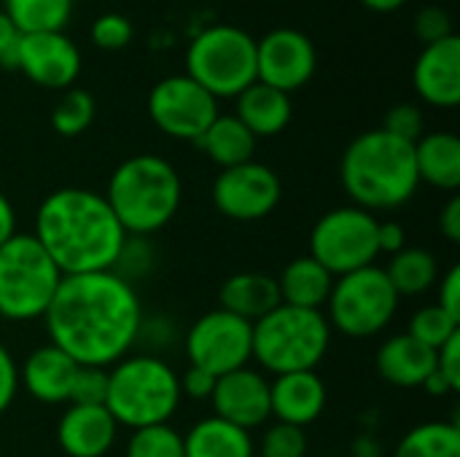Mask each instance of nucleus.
Returning <instances> with one entry per match:
<instances>
[{"label":"nucleus","mask_w":460,"mask_h":457,"mask_svg":"<svg viewBox=\"0 0 460 457\" xmlns=\"http://www.w3.org/2000/svg\"><path fill=\"white\" fill-rule=\"evenodd\" d=\"M460 331V321L453 318L450 312H445L439 304H429L423 310H418L410 318L407 334L418 342H423L431 350H439L445 342H450Z\"/></svg>","instance_id":"32"},{"label":"nucleus","mask_w":460,"mask_h":457,"mask_svg":"<svg viewBox=\"0 0 460 457\" xmlns=\"http://www.w3.org/2000/svg\"><path fill=\"white\" fill-rule=\"evenodd\" d=\"M102 197L127 234L148 237L175 218L183 186L167 159L156 154H137L113 170Z\"/></svg>","instance_id":"4"},{"label":"nucleus","mask_w":460,"mask_h":457,"mask_svg":"<svg viewBox=\"0 0 460 457\" xmlns=\"http://www.w3.org/2000/svg\"><path fill=\"white\" fill-rule=\"evenodd\" d=\"M16 70L43 89H70L81 73V51L65 32H27L19 38Z\"/></svg>","instance_id":"15"},{"label":"nucleus","mask_w":460,"mask_h":457,"mask_svg":"<svg viewBox=\"0 0 460 457\" xmlns=\"http://www.w3.org/2000/svg\"><path fill=\"white\" fill-rule=\"evenodd\" d=\"M332 342V326L321 310L278 304L253 323L251 358L270 374L315 372Z\"/></svg>","instance_id":"6"},{"label":"nucleus","mask_w":460,"mask_h":457,"mask_svg":"<svg viewBox=\"0 0 460 457\" xmlns=\"http://www.w3.org/2000/svg\"><path fill=\"white\" fill-rule=\"evenodd\" d=\"M181 407V377L156 356H124L108 369L105 409L116 426H167Z\"/></svg>","instance_id":"5"},{"label":"nucleus","mask_w":460,"mask_h":457,"mask_svg":"<svg viewBox=\"0 0 460 457\" xmlns=\"http://www.w3.org/2000/svg\"><path fill=\"white\" fill-rule=\"evenodd\" d=\"M49 339L78 366L108 369L143 331V310L132 283L116 272L65 275L46 315Z\"/></svg>","instance_id":"1"},{"label":"nucleus","mask_w":460,"mask_h":457,"mask_svg":"<svg viewBox=\"0 0 460 457\" xmlns=\"http://www.w3.org/2000/svg\"><path fill=\"white\" fill-rule=\"evenodd\" d=\"M437 369V350L412 339L410 334L391 337L377 350V372L396 388H423L429 374Z\"/></svg>","instance_id":"21"},{"label":"nucleus","mask_w":460,"mask_h":457,"mask_svg":"<svg viewBox=\"0 0 460 457\" xmlns=\"http://www.w3.org/2000/svg\"><path fill=\"white\" fill-rule=\"evenodd\" d=\"M415 32H418V38H420L426 46L439 43V40L456 35V32H453V19H450V13H447L445 8H439V5H426V8L415 16Z\"/></svg>","instance_id":"38"},{"label":"nucleus","mask_w":460,"mask_h":457,"mask_svg":"<svg viewBox=\"0 0 460 457\" xmlns=\"http://www.w3.org/2000/svg\"><path fill=\"white\" fill-rule=\"evenodd\" d=\"M437 304L460 321V267H450L447 275L439 280V302Z\"/></svg>","instance_id":"43"},{"label":"nucleus","mask_w":460,"mask_h":457,"mask_svg":"<svg viewBox=\"0 0 460 457\" xmlns=\"http://www.w3.org/2000/svg\"><path fill=\"white\" fill-rule=\"evenodd\" d=\"M326 385L315 372H291L270 382V409L278 423L307 428L326 409Z\"/></svg>","instance_id":"19"},{"label":"nucleus","mask_w":460,"mask_h":457,"mask_svg":"<svg viewBox=\"0 0 460 457\" xmlns=\"http://www.w3.org/2000/svg\"><path fill=\"white\" fill-rule=\"evenodd\" d=\"M213 415L243 428V431H253L261 428L270 417V382L261 372L256 369H234L229 374H221L216 380L213 396Z\"/></svg>","instance_id":"16"},{"label":"nucleus","mask_w":460,"mask_h":457,"mask_svg":"<svg viewBox=\"0 0 460 457\" xmlns=\"http://www.w3.org/2000/svg\"><path fill=\"white\" fill-rule=\"evenodd\" d=\"M394 457H460V426L420 423L402 436Z\"/></svg>","instance_id":"30"},{"label":"nucleus","mask_w":460,"mask_h":457,"mask_svg":"<svg viewBox=\"0 0 460 457\" xmlns=\"http://www.w3.org/2000/svg\"><path fill=\"white\" fill-rule=\"evenodd\" d=\"M148 116L159 132L197 143L218 116V100L189 75H167L148 94Z\"/></svg>","instance_id":"12"},{"label":"nucleus","mask_w":460,"mask_h":457,"mask_svg":"<svg viewBox=\"0 0 460 457\" xmlns=\"http://www.w3.org/2000/svg\"><path fill=\"white\" fill-rule=\"evenodd\" d=\"M423 388L429 391V396H447V393H456V391H453V385H450V382H447L437 369L429 374V380L423 382Z\"/></svg>","instance_id":"47"},{"label":"nucleus","mask_w":460,"mask_h":457,"mask_svg":"<svg viewBox=\"0 0 460 457\" xmlns=\"http://www.w3.org/2000/svg\"><path fill=\"white\" fill-rule=\"evenodd\" d=\"M216 374L205 372V369H197V366H189L181 377V396H189V399H210L213 396V388H216Z\"/></svg>","instance_id":"41"},{"label":"nucleus","mask_w":460,"mask_h":457,"mask_svg":"<svg viewBox=\"0 0 460 457\" xmlns=\"http://www.w3.org/2000/svg\"><path fill=\"white\" fill-rule=\"evenodd\" d=\"M278 291H280V304L288 307H302V310H321L329 302L334 275L326 272L313 256H299L286 264L280 272Z\"/></svg>","instance_id":"25"},{"label":"nucleus","mask_w":460,"mask_h":457,"mask_svg":"<svg viewBox=\"0 0 460 457\" xmlns=\"http://www.w3.org/2000/svg\"><path fill=\"white\" fill-rule=\"evenodd\" d=\"M283 186L275 170L259 162H245L229 170H221V175L213 180V205L216 210L237 224H251L267 218L278 202H280Z\"/></svg>","instance_id":"13"},{"label":"nucleus","mask_w":460,"mask_h":457,"mask_svg":"<svg viewBox=\"0 0 460 457\" xmlns=\"http://www.w3.org/2000/svg\"><path fill=\"white\" fill-rule=\"evenodd\" d=\"M415 92L434 108H456L460 102V38L450 35L420 51L412 70Z\"/></svg>","instance_id":"17"},{"label":"nucleus","mask_w":460,"mask_h":457,"mask_svg":"<svg viewBox=\"0 0 460 457\" xmlns=\"http://www.w3.org/2000/svg\"><path fill=\"white\" fill-rule=\"evenodd\" d=\"M310 256L334 277L372 267L377 250V218L356 205L323 213L310 232Z\"/></svg>","instance_id":"10"},{"label":"nucleus","mask_w":460,"mask_h":457,"mask_svg":"<svg viewBox=\"0 0 460 457\" xmlns=\"http://www.w3.org/2000/svg\"><path fill=\"white\" fill-rule=\"evenodd\" d=\"M439 232L445 234V240L460 242V197H453L442 213H439Z\"/></svg>","instance_id":"45"},{"label":"nucleus","mask_w":460,"mask_h":457,"mask_svg":"<svg viewBox=\"0 0 460 457\" xmlns=\"http://www.w3.org/2000/svg\"><path fill=\"white\" fill-rule=\"evenodd\" d=\"M197 148H202L221 170L253 162V151H256V137L251 135V129L237 119V116H216V121L202 132V137L194 143Z\"/></svg>","instance_id":"27"},{"label":"nucleus","mask_w":460,"mask_h":457,"mask_svg":"<svg viewBox=\"0 0 460 457\" xmlns=\"http://www.w3.org/2000/svg\"><path fill=\"white\" fill-rule=\"evenodd\" d=\"M127 457H186L183 436L170 426H151V428L132 431Z\"/></svg>","instance_id":"33"},{"label":"nucleus","mask_w":460,"mask_h":457,"mask_svg":"<svg viewBox=\"0 0 460 457\" xmlns=\"http://www.w3.org/2000/svg\"><path fill=\"white\" fill-rule=\"evenodd\" d=\"M186 457H256V444L248 431L221 420L205 417L183 436Z\"/></svg>","instance_id":"26"},{"label":"nucleus","mask_w":460,"mask_h":457,"mask_svg":"<svg viewBox=\"0 0 460 457\" xmlns=\"http://www.w3.org/2000/svg\"><path fill=\"white\" fill-rule=\"evenodd\" d=\"M218 302H221V310L248 323H256L259 318H264L280 304L278 280L261 272H237L224 280L218 291Z\"/></svg>","instance_id":"23"},{"label":"nucleus","mask_w":460,"mask_h":457,"mask_svg":"<svg viewBox=\"0 0 460 457\" xmlns=\"http://www.w3.org/2000/svg\"><path fill=\"white\" fill-rule=\"evenodd\" d=\"M62 272L32 234H13L0 245V318L24 323L46 315Z\"/></svg>","instance_id":"7"},{"label":"nucleus","mask_w":460,"mask_h":457,"mask_svg":"<svg viewBox=\"0 0 460 457\" xmlns=\"http://www.w3.org/2000/svg\"><path fill=\"white\" fill-rule=\"evenodd\" d=\"M380 129H385L388 135H394V137H399V140H404V143H412V145L426 135V132H423V113H420V108L412 105V102L394 105V108L385 113V121H383Z\"/></svg>","instance_id":"37"},{"label":"nucleus","mask_w":460,"mask_h":457,"mask_svg":"<svg viewBox=\"0 0 460 457\" xmlns=\"http://www.w3.org/2000/svg\"><path fill=\"white\" fill-rule=\"evenodd\" d=\"M16 234V213L8 197L0 191V245H5Z\"/></svg>","instance_id":"46"},{"label":"nucleus","mask_w":460,"mask_h":457,"mask_svg":"<svg viewBox=\"0 0 460 457\" xmlns=\"http://www.w3.org/2000/svg\"><path fill=\"white\" fill-rule=\"evenodd\" d=\"M75 372L78 364L49 342L24 358L19 366V385H24V391L40 404H65L70 401Z\"/></svg>","instance_id":"20"},{"label":"nucleus","mask_w":460,"mask_h":457,"mask_svg":"<svg viewBox=\"0 0 460 457\" xmlns=\"http://www.w3.org/2000/svg\"><path fill=\"white\" fill-rule=\"evenodd\" d=\"M132 22L121 13H102L92 24V43L102 51H119L132 40Z\"/></svg>","instance_id":"36"},{"label":"nucleus","mask_w":460,"mask_h":457,"mask_svg":"<svg viewBox=\"0 0 460 457\" xmlns=\"http://www.w3.org/2000/svg\"><path fill=\"white\" fill-rule=\"evenodd\" d=\"M16 393H19V366L13 356L0 345V415L8 412Z\"/></svg>","instance_id":"39"},{"label":"nucleus","mask_w":460,"mask_h":457,"mask_svg":"<svg viewBox=\"0 0 460 457\" xmlns=\"http://www.w3.org/2000/svg\"><path fill=\"white\" fill-rule=\"evenodd\" d=\"M310 442L305 428L288 423H272L259 444L256 457H307Z\"/></svg>","instance_id":"34"},{"label":"nucleus","mask_w":460,"mask_h":457,"mask_svg":"<svg viewBox=\"0 0 460 457\" xmlns=\"http://www.w3.org/2000/svg\"><path fill=\"white\" fill-rule=\"evenodd\" d=\"M105 393H108V369H92V366H78L70 388V401L78 407H105Z\"/></svg>","instance_id":"35"},{"label":"nucleus","mask_w":460,"mask_h":457,"mask_svg":"<svg viewBox=\"0 0 460 457\" xmlns=\"http://www.w3.org/2000/svg\"><path fill=\"white\" fill-rule=\"evenodd\" d=\"M437 372L453 385V391H460V331L445 342L439 350H437Z\"/></svg>","instance_id":"40"},{"label":"nucleus","mask_w":460,"mask_h":457,"mask_svg":"<svg viewBox=\"0 0 460 457\" xmlns=\"http://www.w3.org/2000/svg\"><path fill=\"white\" fill-rule=\"evenodd\" d=\"M19 38L22 32L13 27V22L0 11V67L16 70V54H19Z\"/></svg>","instance_id":"42"},{"label":"nucleus","mask_w":460,"mask_h":457,"mask_svg":"<svg viewBox=\"0 0 460 457\" xmlns=\"http://www.w3.org/2000/svg\"><path fill=\"white\" fill-rule=\"evenodd\" d=\"M329 326L353 339H367L391 326L399 310V294L394 291L385 269L364 267L334 277L329 294Z\"/></svg>","instance_id":"9"},{"label":"nucleus","mask_w":460,"mask_h":457,"mask_svg":"<svg viewBox=\"0 0 460 457\" xmlns=\"http://www.w3.org/2000/svg\"><path fill=\"white\" fill-rule=\"evenodd\" d=\"M97 105L94 97L86 89H65V94L59 97V102L51 110V127L57 135L62 137H78L81 132H86L94 121Z\"/></svg>","instance_id":"31"},{"label":"nucleus","mask_w":460,"mask_h":457,"mask_svg":"<svg viewBox=\"0 0 460 457\" xmlns=\"http://www.w3.org/2000/svg\"><path fill=\"white\" fill-rule=\"evenodd\" d=\"M415 167L420 183L439 191L460 189V140L453 132H429L415 143Z\"/></svg>","instance_id":"24"},{"label":"nucleus","mask_w":460,"mask_h":457,"mask_svg":"<svg viewBox=\"0 0 460 457\" xmlns=\"http://www.w3.org/2000/svg\"><path fill=\"white\" fill-rule=\"evenodd\" d=\"M345 194L361 210H396L407 205L418 186L415 145L385 129H369L353 137L340 162Z\"/></svg>","instance_id":"3"},{"label":"nucleus","mask_w":460,"mask_h":457,"mask_svg":"<svg viewBox=\"0 0 460 457\" xmlns=\"http://www.w3.org/2000/svg\"><path fill=\"white\" fill-rule=\"evenodd\" d=\"M116 431L119 426L102 404H70L67 412L59 417L57 442L67 457H105L116 442Z\"/></svg>","instance_id":"18"},{"label":"nucleus","mask_w":460,"mask_h":457,"mask_svg":"<svg viewBox=\"0 0 460 457\" xmlns=\"http://www.w3.org/2000/svg\"><path fill=\"white\" fill-rule=\"evenodd\" d=\"M237 119L251 129V135L259 137H275L280 135L291 121V97L280 89H272L261 81H253L245 92L237 97Z\"/></svg>","instance_id":"22"},{"label":"nucleus","mask_w":460,"mask_h":457,"mask_svg":"<svg viewBox=\"0 0 460 457\" xmlns=\"http://www.w3.org/2000/svg\"><path fill=\"white\" fill-rule=\"evenodd\" d=\"M251 337H253V323L221 307L205 312L186 331L189 366L205 369L216 377L243 369L251 361Z\"/></svg>","instance_id":"11"},{"label":"nucleus","mask_w":460,"mask_h":457,"mask_svg":"<svg viewBox=\"0 0 460 457\" xmlns=\"http://www.w3.org/2000/svg\"><path fill=\"white\" fill-rule=\"evenodd\" d=\"M186 75L216 100L237 97L256 81V38L234 24L202 30L186 51Z\"/></svg>","instance_id":"8"},{"label":"nucleus","mask_w":460,"mask_h":457,"mask_svg":"<svg viewBox=\"0 0 460 457\" xmlns=\"http://www.w3.org/2000/svg\"><path fill=\"white\" fill-rule=\"evenodd\" d=\"M318 54L313 40L291 27H280L256 40V81L286 94L302 89L315 75Z\"/></svg>","instance_id":"14"},{"label":"nucleus","mask_w":460,"mask_h":457,"mask_svg":"<svg viewBox=\"0 0 460 457\" xmlns=\"http://www.w3.org/2000/svg\"><path fill=\"white\" fill-rule=\"evenodd\" d=\"M385 275L394 286V291L402 296H418L434 288L439 277V264L431 250L426 248H404L394 253L391 264L385 267Z\"/></svg>","instance_id":"28"},{"label":"nucleus","mask_w":460,"mask_h":457,"mask_svg":"<svg viewBox=\"0 0 460 457\" xmlns=\"http://www.w3.org/2000/svg\"><path fill=\"white\" fill-rule=\"evenodd\" d=\"M32 237L62 275H89L113 272L129 234L102 194L59 189L40 202Z\"/></svg>","instance_id":"2"},{"label":"nucleus","mask_w":460,"mask_h":457,"mask_svg":"<svg viewBox=\"0 0 460 457\" xmlns=\"http://www.w3.org/2000/svg\"><path fill=\"white\" fill-rule=\"evenodd\" d=\"M367 8H372V11H377V13H388V11H396V8H402L407 0H361Z\"/></svg>","instance_id":"48"},{"label":"nucleus","mask_w":460,"mask_h":457,"mask_svg":"<svg viewBox=\"0 0 460 457\" xmlns=\"http://www.w3.org/2000/svg\"><path fill=\"white\" fill-rule=\"evenodd\" d=\"M13 27L27 32H62L73 13V0H3Z\"/></svg>","instance_id":"29"},{"label":"nucleus","mask_w":460,"mask_h":457,"mask_svg":"<svg viewBox=\"0 0 460 457\" xmlns=\"http://www.w3.org/2000/svg\"><path fill=\"white\" fill-rule=\"evenodd\" d=\"M407 248V234L404 226L396 221H377V250L380 253H399Z\"/></svg>","instance_id":"44"}]
</instances>
